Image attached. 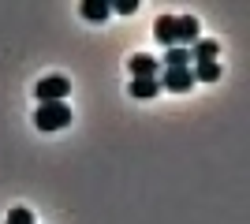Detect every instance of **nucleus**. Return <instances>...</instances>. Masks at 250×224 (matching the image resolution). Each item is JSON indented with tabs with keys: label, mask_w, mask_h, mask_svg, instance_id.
Wrapping results in <instances>:
<instances>
[{
	"label": "nucleus",
	"mask_w": 250,
	"mask_h": 224,
	"mask_svg": "<svg viewBox=\"0 0 250 224\" xmlns=\"http://www.w3.org/2000/svg\"><path fill=\"white\" fill-rule=\"evenodd\" d=\"M67 123H71V108L63 105V101L38 105V112H34V127L38 131H63Z\"/></svg>",
	"instance_id": "obj_1"
},
{
	"label": "nucleus",
	"mask_w": 250,
	"mask_h": 224,
	"mask_svg": "<svg viewBox=\"0 0 250 224\" xmlns=\"http://www.w3.org/2000/svg\"><path fill=\"white\" fill-rule=\"evenodd\" d=\"M34 94H38L42 105H52V101H63V97L71 94V82L63 75H49V79H42V82L34 86Z\"/></svg>",
	"instance_id": "obj_2"
},
{
	"label": "nucleus",
	"mask_w": 250,
	"mask_h": 224,
	"mask_svg": "<svg viewBox=\"0 0 250 224\" xmlns=\"http://www.w3.org/2000/svg\"><path fill=\"white\" fill-rule=\"evenodd\" d=\"M157 82L165 86V90H172V94H187L190 86H194V71L190 67H165V75Z\"/></svg>",
	"instance_id": "obj_3"
},
{
	"label": "nucleus",
	"mask_w": 250,
	"mask_h": 224,
	"mask_svg": "<svg viewBox=\"0 0 250 224\" xmlns=\"http://www.w3.org/2000/svg\"><path fill=\"white\" fill-rule=\"evenodd\" d=\"M194 41H198V19L194 15H176V45L187 49Z\"/></svg>",
	"instance_id": "obj_4"
},
{
	"label": "nucleus",
	"mask_w": 250,
	"mask_h": 224,
	"mask_svg": "<svg viewBox=\"0 0 250 224\" xmlns=\"http://www.w3.org/2000/svg\"><path fill=\"white\" fill-rule=\"evenodd\" d=\"M187 53H190V60H194V64H213V60L220 56V45L209 41V38H198V41L190 45Z\"/></svg>",
	"instance_id": "obj_5"
},
{
	"label": "nucleus",
	"mask_w": 250,
	"mask_h": 224,
	"mask_svg": "<svg viewBox=\"0 0 250 224\" xmlns=\"http://www.w3.org/2000/svg\"><path fill=\"white\" fill-rule=\"evenodd\" d=\"M131 75L135 79H157L161 75V64L153 56H131Z\"/></svg>",
	"instance_id": "obj_6"
},
{
	"label": "nucleus",
	"mask_w": 250,
	"mask_h": 224,
	"mask_svg": "<svg viewBox=\"0 0 250 224\" xmlns=\"http://www.w3.org/2000/svg\"><path fill=\"white\" fill-rule=\"evenodd\" d=\"M153 34H157V41H161V45L176 49V15H161L157 26H153Z\"/></svg>",
	"instance_id": "obj_7"
},
{
	"label": "nucleus",
	"mask_w": 250,
	"mask_h": 224,
	"mask_svg": "<svg viewBox=\"0 0 250 224\" xmlns=\"http://www.w3.org/2000/svg\"><path fill=\"white\" fill-rule=\"evenodd\" d=\"M161 94V82L157 79H131V97H138V101H149V97Z\"/></svg>",
	"instance_id": "obj_8"
},
{
	"label": "nucleus",
	"mask_w": 250,
	"mask_h": 224,
	"mask_svg": "<svg viewBox=\"0 0 250 224\" xmlns=\"http://www.w3.org/2000/svg\"><path fill=\"white\" fill-rule=\"evenodd\" d=\"M79 11H83V19H90V22H104L112 8H108L104 0H83V8H79Z\"/></svg>",
	"instance_id": "obj_9"
},
{
	"label": "nucleus",
	"mask_w": 250,
	"mask_h": 224,
	"mask_svg": "<svg viewBox=\"0 0 250 224\" xmlns=\"http://www.w3.org/2000/svg\"><path fill=\"white\" fill-rule=\"evenodd\" d=\"M190 71H194V82H217L220 79V64L217 60H213V64H194Z\"/></svg>",
	"instance_id": "obj_10"
},
{
	"label": "nucleus",
	"mask_w": 250,
	"mask_h": 224,
	"mask_svg": "<svg viewBox=\"0 0 250 224\" xmlns=\"http://www.w3.org/2000/svg\"><path fill=\"white\" fill-rule=\"evenodd\" d=\"M165 67H190V53H187V49H179V45H176V49H168V53H165Z\"/></svg>",
	"instance_id": "obj_11"
},
{
	"label": "nucleus",
	"mask_w": 250,
	"mask_h": 224,
	"mask_svg": "<svg viewBox=\"0 0 250 224\" xmlns=\"http://www.w3.org/2000/svg\"><path fill=\"white\" fill-rule=\"evenodd\" d=\"M4 224H34V213L30 209H11V217Z\"/></svg>",
	"instance_id": "obj_12"
},
{
	"label": "nucleus",
	"mask_w": 250,
	"mask_h": 224,
	"mask_svg": "<svg viewBox=\"0 0 250 224\" xmlns=\"http://www.w3.org/2000/svg\"><path fill=\"white\" fill-rule=\"evenodd\" d=\"M108 8H116L120 15H135V11H138V0H116V4H108Z\"/></svg>",
	"instance_id": "obj_13"
}]
</instances>
